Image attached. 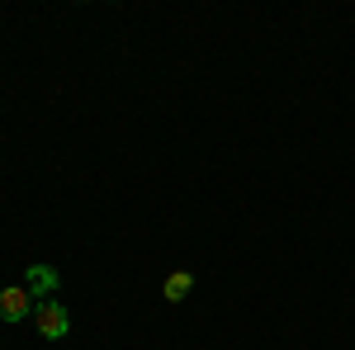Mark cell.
Returning a JSON list of instances; mask_svg holds the SVG:
<instances>
[{"label": "cell", "instance_id": "cell-1", "mask_svg": "<svg viewBox=\"0 0 355 350\" xmlns=\"http://www.w3.org/2000/svg\"><path fill=\"white\" fill-rule=\"evenodd\" d=\"M33 322H38V331H43V341H62V336H67V326H71V317H67V308H62V303L43 298V303L33 308Z\"/></svg>", "mask_w": 355, "mask_h": 350}, {"label": "cell", "instance_id": "cell-2", "mask_svg": "<svg viewBox=\"0 0 355 350\" xmlns=\"http://www.w3.org/2000/svg\"><path fill=\"white\" fill-rule=\"evenodd\" d=\"M33 308L38 303H33V294H28L24 284H5L0 289V322H24Z\"/></svg>", "mask_w": 355, "mask_h": 350}, {"label": "cell", "instance_id": "cell-3", "mask_svg": "<svg viewBox=\"0 0 355 350\" xmlns=\"http://www.w3.org/2000/svg\"><path fill=\"white\" fill-rule=\"evenodd\" d=\"M24 289L33 294V303L53 298V294H57V270H53V265H28V274H24Z\"/></svg>", "mask_w": 355, "mask_h": 350}, {"label": "cell", "instance_id": "cell-4", "mask_svg": "<svg viewBox=\"0 0 355 350\" xmlns=\"http://www.w3.org/2000/svg\"><path fill=\"white\" fill-rule=\"evenodd\" d=\"M190 289H194V274H190V270H171V274H166V284H162L166 303H180Z\"/></svg>", "mask_w": 355, "mask_h": 350}]
</instances>
